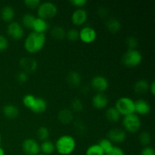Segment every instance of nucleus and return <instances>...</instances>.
Wrapping results in <instances>:
<instances>
[{"instance_id": "cd10ccee", "label": "nucleus", "mask_w": 155, "mask_h": 155, "mask_svg": "<svg viewBox=\"0 0 155 155\" xmlns=\"http://www.w3.org/2000/svg\"><path fill=\"white\" fill-rule=\"evenodd\" d=\"M103 150L100 148L98 144H93L87 148L86 151V155H104Z\"/></svg>"}, {"instance_id": "4468645a", "label": "nucleus", "mask_w": 155, "mask_h": 155, "mask_svg": "<svg viewBox=\"0 0 155 155\" xmlns=\"http://www.w3.org/2000/svg\"><path fill=\"white\" fill-rule=\"evenodd\" d=\"M20 67L22 71L28 74L34 72L37 68V61L35 58L30 57H24L20 60Z\"/></svg>"}, {"instance_id": "f3484780", "label": "nucleus", "mask_w": 155, "mask_h": 155, "mask_svg": "<svg viewBox=\"0 0 155 155\" xmlns=\"http://www.w3.org/2000/svg\"><path fill=\"white\" fill-rule=\"evenodd\" d=\"M49 28V25L46 20H44L40 18H36L34 22H33V27H32V30L33 32L39 33H44L45 34V32L48 30Z\"/></svg>"}, {"instance_id": "a19ab883", "label": "nucleus", "mask_w": 155, "mask_h": 155, "mask_svg": "<svg viewBox=\"0 0 155 155\" xmlns=\"http://www.w3.org/2000/svg\"><path fill=\"white\" fill-rule=\"evenodd\" d=\"M148 91L151 92V95H155V83H154V81H153L152 83H150L149 89H148Z\"/></svg>"}, {"instance_id": "7c9ffc66", "label": "nucleus", "mask_w": 155, "mask_h": 155, "mask_svg": "<svg viewBox=\"0 0 155 155\" xmlns=\"http://www.w3.org/2000/svg\"><path fill=\"white\" fill-rule=\"evenodd\" d=\"M36 136H37L38 139L40 141H42V142L48 140V137H49V130H48V129L47 127H40L37 130Z\"/></svg>"}, {"instance_id": "4be33fe9", "label": "nucleus", "mask_w": 155, "mask_h": 155, "mask_svg": "<svg viewBox=\"0 0 155 155\" xmlns=\"http://www.w3.org/2000/svg\"><path fill=\"white\" fill-rule=\"evenodd\" d=\"M106 27L110 33H117L121 29V23L118 19L114 18H109L106 21Z\"/></svg>"}, {"instance_id": "9b49d317", "label": "nucleus", "mask_w": 155, "mask_h": 155, "mask_svg": "<svg viewBox=\"0 0 155 155\" xmlns=\"http://www.w3.org/2000/svg\"><path fill=\"white\" fill-rule=\"evenodd\" d=\"M7 33L11 38L15 40L22 39L24 36L23 26L17 21H12L7 27Z\"/></svg>"}, {"instance_id": "c756f323", "label": "nucleus", "mask_w": 155, "mask_h": 155, "mask_svg": "<svg viewBox=\"0 0 155 155\" xmlns=\"http://www.w3.org/2000/svg\"><path fill=\"white\" fill-rule=\"evenodd\" d=\"M139 141L142 146L144 147L149 146V145L151 144V135H150V133H148V132H146V131L142 132V133H141V134L139 135Z\"/></svg>"}, {"instance_id": "dca6fc26", "label": "nucleus", "mask_w": 155, "mask_h": 155, "mask_svg": "<svg viewBox=\"0 0 155 155\" xmlns=\"http://www.w3.org/2000/svg\"><path fill=\"white\" fill-rule=\"evenodd\" d=\"M151 105L145 99L137 100L135 101V114L139 115H147L151 112Z\"/></svg>"}, {"instance_id": "c9c22d12", "label": "nucleus", "mask_w": 155, "mask_h": 155, "mask_svg": "<svg viewBox=\"0 0 155 155\" xmlns=\"http://www.w3.org/2000/svg\"><path fill=\"white\" fill-rule=\"evenodd\" d=\"M104 155H126V154L121 148L114 146L110 151H109L108 152L106 153Z\"/></svg>"}, {"instance_id": "f704fd0d", "label": "nucleus", "mask_w": 155, "mask_h": 155, "mask_svg": "<svg viewBox=\"0 0 155 155\" xmlns=\"http://www.w3.org/2000/svg\"><path fill=\"white\" fill-rule=\"evenodd\" d=\"M24 3L25 4V5L27 6V8L34 9L37 8L39 7L41 2L39 1V0H25V1L24 2Z\"/></svg>"}, {"instance_id": "20e7f679", "label": "nucleus", "mask_w": 155, "mask_h": 155, "mask_svg": "<svg viewBox=\"0 0 155 155\" xmlns=\"http://www.w3.org/2000/svg\"><path fill=\"white\" fill-rule=\"evenodd\" d=\"M143 56L138 49H127L122 57V62L126 67L130 68L139 66L142 61Z\"/></svg>"}, {"instance_id": "2f4dec72", "label": "nucleus", "mask_w": 155, "mask_h": 155, "mask_svg": "<svg viewBox=\"0 0 155 155\" xmlns=\"http://www.w3.org/2000/svg\"><path fill=\"white\" fill-rule=\"evenodd\" d=\"M71 109L72 111L75 112H81L83 110V104L82 101L79 98H75L71 102Z\"/></svg>"}, {"instance_id": "a878e982", "label": "nucleus", "mask_w": 155, "mask_h": 155, "mask_svg": "<svg viewBox=\"0 0 155 155\" xmlns=\"http://www.w3.org/2000/svg\"><path fill=\"white\" fill-rule=\"evenodd\" d=\"M54 151H55V146L51 141L45 140L42 142L40 145V151H42V154L48 155L54 153Z\"/></svg>"}, {"instance_id": "58836bf2", "label": "nucleus", "mask_w": 155, "mask_h": 155, "mask_svg": "<svg viewBox=\"0 0 155 155\" xmlns=\"http://www.w3.org/2000/svg\"><path fill=\"white\" fill-rule=\"evenodd\" d=\"M70 3L77 7V8H83V6L86 5L87 1L86 0H71Z\"/></svg>"}, {"instance_id": "bb28decb", "label": "nucleus", "mask_w": 155, "mask_h": 155, "mask_svg": "<svg viewBox=\"0 0 155 155\" xmlns=\"http://www.w3.org/2000/svg\"><path fill=\"white\" fill-rule=\"evenodd\" d=\"M36 18V17H35L34 15H32V14H24L22 16V18H21V22H22V24H21V25L27 27V28L32 29L33 22H34Z\"/></svg>"}, {"instance_id": "2eb2a0df", "label": "nucleus", "mask_w": 155, "mask_h": 155, "mask_svg": "<svg viewBox=\"0 0 155 155\" xmlns=\"http://www.w3.org/2000/svg\"><path fill=\"white\" fill-rule=\"evenodd\" d=\"M108 98L104 93H96L92 98V106L98 110L105 108L108 104Z\"/></svg>"}, {"instance_id": "f257e3e1", "label": "nucleus", "mask_w": 155, "mask_h": 155, "mask_svg": "<svg viewBox=\"0 0 155 155\" xmlns=\"http://www.w3.org/2000/svg\"><path fill=\"white\" fill-rule=\"evenodd\" d=\"M46 42V36L44 33H39L31 32L25 38L24 47L26 51L29 53L39 52L43 48Z\"/></svg>"}, {"instance_id": "37998d69", "label": "nucleus", "mask_w": 155, "mask_h": 155, "mask_svg": "<svg viewBox=\"0 0 155 155\" xmlns=\"http://www.w3.org/2000/svg\"><path fill=\"white\" fill-rule=\"evenodd\" d=\"M1 142H2V136H1V133H0V145H1Z\"/></svg>"}, {"instance_id": "1a4fd4ad", "label": "nucleus", "mask_w": 155, "mask_h": 155, "mask_svg": "<svg viewBox=\"0 0 155 155\" xmlns=\"http://www.w3.org/2000/svg\"><path fill=\"white\" fill-rule=\"evenodd\" d=\"M22 150L26 155H37L40 152V145L34 139L29 138L22 142Z\"/></svg>"}, {"instance_id": "c85d7f7f", "label": "nucleus", "mask_w": 155, "mask_h": 155, "mask_svg": "<svg viewBox=\"0 0 155 155\" xmlns=\"http://www.w3.org/2000/svg\"><path fill=\"white\" fill-rule=\"evenodd\" d=\"M98 145H99L100 148L103 150V151L104 152V154L108 152L109 151L112 149V148L114 147L113 143L109 140L107 138H104V139H101V140L98 142Z\"/></svg>"}, {"instance_id": "9d476101", "label": "nucleus", "mask_w": 155, "mask_h": 155, "mask_svg": "<svg viewBox=\"0 0 155 155\" xmlns=\"http://www.w3.org/2000/svg\"><path fill=\"white\" fill-rule=\"evenodd\" d=\"M91 87L96 91L97 93H104L109 86V82L105 77L101 75L95 76L91 80Z\"/></svg>"}, {"instance_id": "0eeeda50", "label": "nucleus", "mask_w": 155, "mask_h": 155, "mask_svg": "<svg viewBox=\"0 0 155 155\" xmlns=\"http://www.w3.org/2000/svg\"><path fill=\"white\" fill-rule=\"evenodd\" d=\"M122 124L124 130L130 133H136L139 132L142 126L140 117L135 113L124 116Z\"/></svg>"}, {"instance_id": "72a5a7b5", "label": "nucleus", "mask_w": 155, "mask_h": 155, "mask_svg": "<svg viewBox=\"0 0 155 155\" xmlns=\"http://www.w3.org/2000/svg\"><path fill=\"white\" fill-rule=\"evenodd\" d=\"M126 44H127L128 49H136L138 45V40L135 36H129L126 39Z\"/></svg>"}, {"instance_id": "c03bdc74", "label": "nucleus", "mask_w": 155, "mask_h": 155, "mask_svg": "<svg viewBox=\"0 0 155 155\" xmlns=\"http://www.w3.org/2000/svg\"><path fill=\"white\" fill-rule=\"evenodd\" d=\"M37 155H45V154H42V153H39V154H37Z\"/></svg>"}, {"instance_id": "ddd939ff", "label": "nucleus", "mask_w": 155, "mask_h": 155, "mask_svg": "<svg viewBox=\"0 0 155 155\" xmlns=\"http://www.w3.org/2000/svg\"><path fill=\"white\" fill-rule=\"evenodd\" d=\"M107 137L112 143H122L127 139V133L122 129H111L107 133Z\"/></svg>"}, {"instance_id": "79ce46f5", "label": "nucleus", "mask_w": 155, "mask_h": 155, "mask_svg": "<svg viewBox=\"0 0 155 155\" xmlns=\"http://www.w3.org/2000/svg\"><path fill=\"white\" fill-rule=\"evenodd\" d=\"M0 155H5V151L2 148L0 147Z\"/></svg>"}, {"instance_id": "4c0bfd02", "label": "nucleus", "mask_w": 155, "mask_h": 155, "mask_svg": "<svg viewBox=\"0 0 155 155\" xmlns=\"http://www.w3.org/2000/svg\"><path fill=\"white\" fill-rule=\"evenodd\" d=\"M8 46V40L5 36L0 34V51H4Z\"/></svg>"}, {"instance_id": "f8f14e48", "label": "nucleus", "mask_w": 155, "mask_h": 155, "mask_svg": "<svg viewBox=\"0 0 155 155\" xmlns=\"http://www.w3.org/2000/svg\"><path fill=\"white\" fill-rule=\"evenodd\" d=\"M87 18L88 12L83 8L75 9L71 15V21L76 26L83 25L87 21Z\"/></svg>"}, {"instance_id": "423d86ee", "label": "nucleus", "mask_w": 155, "mask_h": 155, "mask_svg": "<svg viewBox=\"0 0 155 155\" xmlns=\"http://www.w3.org/2000/svg\"><path fill=\"white\" fill-rule=\"evenodd\" d=\"M58 14V7L52 2H41L37 8L38 18L44 20L51 19L54 18Z\"/></svg>"}, {"instance_id": "6e6552de", "label": "nucleus", "mask_w": 155, "mask_h": 155, "mask_svg": "<svg viewBox=\"0 0 155 155\" xmlns=\"http://www.w3.org/2000/svg\"><path fill=\"white\" fill-rule=\"evenodd\" d=\"M97 38V32L90 26H84L79 31V39L86 44L92 43Z\"/></svg>"}, {"instance_id": "f03ea898", "label": "nucleus", "mask_w": 155, "mask_h": 155, "mask_svg": "<svg viewBox=\"0 0 155 155\" xmlns=\"http://www.w3.org/2000/svg\"><path fill=\"white\" fill-rule=\"evenodd\" d=\"M22 102L27 108L35 114L43 113L46 110L47 101L41 97H36L32 94H27L23 97Z\"/></svg>"}, {"instance_id": "b1692460", "label": "nucleus", "mask_w": 155, "mask_h": 155, "mask_svg": "<svg viewBox=\"0 0 155 155\" xmlns=\"http://www.w3.org/2000/svg\"><path fill=\"white\" fill-rule=\"evenodd\" d=\"M119 112L117 111L115 107H110L107 108L105 111V117L108 121L111 123H117L120 119Z\"/></svg>"}, {"instance_id": "6ab92c4d", "label": "nucleus", "mask_w": 155, "mask_h": 155, "mask_svg": "<svg viewBox=\"0 0 155 155\" xmlns=\"http://www.w3.org/2000/svg\"><path fill=\"white\" fill-rule=\"evenodd\" d=\"M2 113L5 117L8 119H15L19 115V109L16 105L8 104L3 107Z\"/></svg>"}, {"instance_id": "a211bd4d", "label": "nucleus", "mask_w": 155, "mask_h": 155, "mask_svg": "<svg viewBox=\"0 0 155 155\" xmlns=\"http://www.w3.org/2000/svg\"><path fill=\"white\" fill-rule=\"evenodd\" d=\"M58 119L61 124H68L72 122L74 120V113L71 109H62L58 114Z\"/></svg>"}, {"instance_id": "39448f33", "label": "nucleus", "mask_w": 155, "mask_h": 155, "mask_svg": "<svg viewBox=\"0 0 155 155\" xmlns=\"http://www.w3.org/2000/svg\"><path fill=\"white\" fill-rule=\"evenodd\" d=\"M114 107L120 114L124 117L135 113V101L130 97L124 96L118 98Z\"/></svg>"}, {"instance_id": "412c9836", "label": "nucleus", "mask_w": 155, "mask_h": 155, "mask_svg": "<svg viewBox=\"0 0 155 155\" xmlns=\"http://www.w3.org/2000/svg\"><path fill=\"white\" fill-rule=\"evenodd\" d=\"M82 81V77L80 73L77 71H71L67 76V82L72 87H77L80 85Z\"/></svg>"}, {"instance_id": "ea45409f", "label": "nucleus", "mask_w": 155, "mask_h": 155, "mask_svg": "<svg viewBox=\"0 0 155 155\" xmlns=\"http://www.w3.org/2000/svg\"><path fill=\"white\" fill-rule=\"evenodd\" d=\"M140 155H155L154 149L151 146L144 147L141 151Z\"/></svg>"}, {"instance_id": "aec40b11", "label": "nucleus", "mask_w": 155, "mask_h": 155, "mask_svg": "<svg viewBox=\"0 0 155 155\" xmlns=\"http://www.w3.org/2000/svg\"><path fill=\"white\" fill-rule=\"evenodd\" d=\"M1 18L5 22H12V20L14 19L15 15V11L14 8L11 5H5L2 8Z\"/></svg>"}, {"instance_id": "393cba45", "label": "nucleus", "mask_w": 155, "mask_h": 155, "mask_svg": "<svg viewBox=\"0 0 155 155\" xmlns=\"http://www.w3.org/2000/svg\"><path fill=\"white\" fill-rule=\"evenodd\" d=\"M51 34L54 39L57 40H62L66 37V30L62 26L55 25L51 29Z\"/></svg>"}, {"instance_id": "7ed1b4c3", "label": "nucleus", "mask_w": 155, "mask_h": 155, "mask_svg": "<svg viewBox=\"0 0 155 155\" xmlns=\"http://www.w3.org/2000/svg\"><path fill=\"white\" fill-rule=\"evenodd\" d=\"M54 146L59 154L69 155L75 150L77 142L75 139L71 135H63L57 139Z\"/></svg>"}, {"instance_id": "e433bc0d", "label": "nucleus", "mask_w": 155, "mask_h": 155, "mask_svg": "<svg viewBox=\"0 0 155 155\" xmlns=\"http://www.w3.org/2000/svg\"><path fill=\"white\" fill-rule=\"evenodd\" d=\"M29 76L27 73L24 72V71H21V72L18 73L16 76V79L19 83H24L28 80Z\"/></svg>"}, {"instance_id": "473e14b6", "label": "nucleus", "mask_w": 155, "mask_h": 155, "mask_svg": "<svg viewBox=\"0 0 155 155\" xmlns=\"http://www.w3.org/2000/svg\"><path fill=\"white\" fill-rule=\"evenodd\" d=\"M66 38L72 42L77 40L79 39V30L74 28L70 29L66 32Z\"/></svg>"}, {"instance_id": "5701e85b", "label": "nucleus", "mask_w": 155, "mask_h": 155, "mask_svg": "<svg viewBox=\"0 0 155 155\" xmlns=\"http://www.w3.org/2000/svg\"><path fill=\"white\" fill-rule=\"evenodd\" d=\"M150 83L146 80L141 79L134 85V90L137 94H145L149 89Z\"/></svg>"}]
</instances>
